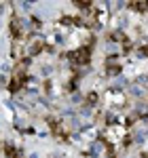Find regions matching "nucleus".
<instances>
[{"label": "nucleus", "mask_w": 148, "mask_h": 158, "mask_svg": "<svg viewBox=\"0 0 148 158\" xmlns=\"http://www.w3.org/2000/svg\"><path fill=\"white\" fill-rule=\"evenodd\" d=\"M131 9H136V11H146V9H148V2H133V4H131Z\"/></svg>", "instance_id": "obj_2"}, {"label": "nucleus", "mask_w": 148, "mask_h": 158, "mask_svg": "<svg viewBox=\"0 0 148 158\" xmlns=\"http://www.w3.org/2000/svg\"><path fill=\"white\" fill-rule=\"evenodd\" d=\"M70 57H72L74 63H78V65H85L87 61L91 59V49H87V47H83V49H76L74 53H70Z\"/></svg>", "instance_id": "obj_1"}]
</instances>
